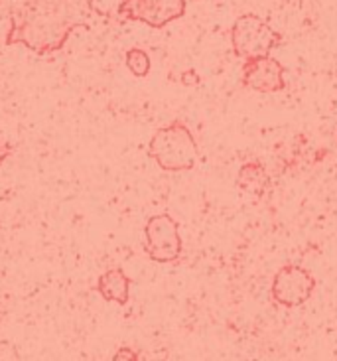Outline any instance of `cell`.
Segmentation results:
<instances>
[{
    "instance_id": "277c9868",
    "label": "cell",
    "mask_w": 337,
    "mask_h": 361,
    "mask_svg": "<svg viewBox=\"0 0 337 361\" xmlns=\"http://www.w3.org/2000/svg\"><path fill=\"white\" fill-rule=\"evenodd\" d=\"M146 255L154 263H173L182 255L180 225L170 214L152 215L145 227Z\"/></svg>"
},
{
    "instance_id": "8fae6325",
    "label": "cell",
    "mask_w": 337,
    "mask_h": 361,
    "mask_svg": "<svg viewBox=\"0 0 337 361\" xmlns=\"http://www.w3.org/2000/svg\"><path fill=\"white\" fill-rule=\"evenodd\" d=\"M182 83L185 87H195L197 83H200V78H197V73L193 71V69H188V71H183L182 73Z\"/></svg>"
},
{
    "instance_id": "4fadbf2b",
    "label": "cell",
    "mask_w": 337,
    "mask_h": 361,
    "mask_svg": "<svg viewBox=\"0 0 337 361\" xmlns=\"http://www.w3.org/2000/svg\"><path fill=\"white\" fill-rule=\"evenodd\" d=\"M10 154H12V147H10L8 142H2V140H0V164H2Z\"/></svg>"
},
{
    "instance_id": "9c48e42d",
    "label": "cell",
    "mask_w": 337,
    "mask_h": 361,
    "mask_svg": "<svg viewBox=\"0 0 337 361\" xmlns=\"http://www.w3.org/2000/svg\"><path fill=\"white\" fill-rule=\"evenodd\" d=\"M270 178L266 168L260 162H247L243 164L239 174H237V188L245 192V194L252 195V197H262L264 192L269 190Z\"/></svg>"
},
{
    "instance_id": "52a82bcc",
    "label": "cell",
    "mask_w": 337,
    "mask_h": 361,
    "mask_svg": "<svg viewBox=\"0 0 337 361\" xmlns=\"http://www.w3.org/2000/svg\"><path fill=\"white\" fill-rule=\"evenodd\" d=\"M243 85L257 93H278L286 87L284 68L278 59L262 56V58L245 59L243 63Z\"/></svg>"
},
{
    "instance_id": "7c38bea8",
    "label": "cell",
    "mask_w": 337,
    "mask_h": 361,
    "mask_svg": "<svg viewBox=\"0 0 337 361\" xmlns=\"http://www.w3.org/2000/svg\"><path fill=\"white\" fill-rule=\"evenodd\" d=\"M115 361H136L138 360V353L133 352V350H128V348H121L118 352H116V355L113 357Z\"/></svg>"
},
{
    "instance_id": "6da1fadb",
    "label": "cell",
    "mask_w": 337,
    "mask_h": 361,
    "mask_svg": "<svg viewBox=\"0 0 337 361\" xmlns=\"http://www.w3.org/2000/svg\"><path fill=\"white\" fill-rule=\"evenodd\" d=\"M95 14L93 0H0V22L10 24L6 46L20 44L42 58L59 51Z\"/></svg>"
},
{
    "instance_id": "7a4b0ae2",
    "label": "cell",
    "mask_w": 337,
    "mask_h": 361,
    "mask_svg": "<svg viewBox=\"0 0 337 361\" xmlns=\"http://www.w3.org/2000/svg\"><path fill=\"white\" fill-rule=\"evenodd\" d=\"M148 157L166 172H185L197 162L200 150L192 130L182 121L158 128L148 142Z\"/></svg>"
},
{
    "instance_id": "3957f363",
    "label": "cell",
    "mask_w": 337,
    "mask_h": 361,
    "mask_svg": "<svg viewBox=\"0 0 337 361\" xmlns=\"http://www.w3.org/2000/svg\"><path fill=\"white\" fill-rule=\"evenodd\" d=\"M282 44L280 32L269 26L257 14H243L233 22L231 46L241 59L262 58Z\"/></svg>"
},
{
    "instance_id": "5b68a950",
    "label": "cell",
    "mask_w": 337,
    "mask_h": 361,
    "mask_svg": "<svg viewBox=\"0 0 337 361\" xmlns=\"http://www.w3.org/2000/svg\"><path fill=\"white\" fill-rule=\"evenodd\" d=\"M316 288V279L298 264H284L272 279V300L284 308H298L310 300Z\"/></svg>"
},
{
    "instance_id": "30bf717a",
    "label": "cell",
    "mask_w": 337,
    "mask_h": 361,
    "mask_svg": "<svg viewBox=\"0 0 337 361\" xmlns=\"http://www.w3.org/2000/svg\"><path fill=\"white\" fill-rule=\"evenodd\" d=\"M125 63L128 71L136 75V78H146L150 73V58L146 54L145 49L140 48H133L126 51Z\"/></svg>"
},
{
    "instance_id": "ba28073f",
    "label": "cell",
    "mask_w": 337,
    "mask_h": 361,
    "mask_svg": "<svg viewBox=\"0 0 337 361\" xmlns=\"http://www.w3.org/2000/svg\"><path fill=\"white\" fill-rule=\"evenodd\" d=\"M133 284V279L126 276L123 269H111L99 276L97 283V290L101 293V296L109 300V302H116L121 306H125L128 302V288Z\"/></svg>"
},
{
    "instance_id": "8992f818",
    "label": "cell",
    "mask_w": 337,
    "mask_h": 361,
    "mask_svg": "<svg viewBox=\"0 0 337 361\" xmlns=\"http://www.w3.org/2000/svg\"><path fill=\"white\" fill-rule=\"evenodd\" d=\"M185 14V0H121L118 16L142 22L150 28H164Z\"/></svg>"
}]
</instances>
